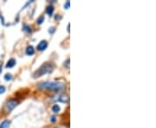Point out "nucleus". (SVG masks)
<instances>
[{
    "label": "nucleus",
    "mask_w": 156,
    "mask_h": 128,
    "mask_svg": "<svg viewBox=\"0 0 156 128\" xmlns=\"http://www.w3.org/2000/svg\"><path fill=\"white\" fill-rule=\"evenodd\" d=\"M37 87L41 89L53 90L56 92H61L65 89V84L58 81H42L37 84Z\"/></svg>",
    "instance_id": "nucleus-1"
},
{
    "label": "nucleus",
    "mask_w": 156,
    "mask_h": 128,
    "mask_svg": "<svg viewBox=\"0 0 156 128\" xmlns=\"http://www.w3.org/2000/svg\"><path fill=\"white\" fill-rule=\"evenodd\" d=\"M53 69H54V64H53L52 62H45V63H43L42 66L39 67L38 69H36V71L34 72L32 76H33L34 78L41 77V76L46 74L51 73Z\"/></svg>",
    "instance_id": "nucleus-2"
},
{
    "label": "nucleus",
    "mask_w": 156,
    "mask_h": 128,
    "mask_svg": "<svg viewBox=\"0 0 156 128\" xmlns=\"http://www.w3.org/2000/svg\"><path fill=\"white\" fill-rule=\"evenodd\" d=\"M19 103V101H18V100H14V99H12V100H8L5 104V111L7 113H11L12 110L14 109L18 105Z\"/></svg>",
    "instance_id": "nucleus-3"
},
{
    "label": "nucleus",
    "mask_w": 156,
    "mask_h": 128,
    "mask_svg": "<svg viewBox=\"0 0 156 128\" xmlns=\"http://www.w3.org/2000/svg\"><path fill=\"white\" fill-rule=\"evenodd\" d=\"M69 96L67 95H64V94H59L57 96H56L54 99V100H56V101H61V102H63V103H67L69 101Z\"/></svg>",
    "instance_id": "nucleus-4"
},
{
    "label": "nucleus",
    "mask_w": 156,
    "mask_h": 128,
    "mask_svg": "<svg viewBox=\"0 0 156 128\" xmlns=\"http://www.w3.org/2000/svg\"><path fill=\"white\" fill-rule=\"evenodd\" d=\"M48 47V43H47V41H41L40 43H38V45L36 46V49L38 50V51H42V50H44V49H46V48Z\"/></svg>",
    "instance_id": "nucleus-5"
},
{
    "label": "nucleus",
    "mask_w": 156,
    "mask_h": 128,
    "mask_svg": "<svg viewBox=\"0 0 156 128\" xmlns=\"http://www.w3.org/2000/svg\"><path fill=\"white\" fill-rule=\"evenodd\" d=\"M16 60L15 59H13V58H12V59H10L9 61H7V63H6L5 67H7V68H12V67H13L15 65H16Z\"/></svg>",
    "instance_id": "nucleus-6"
},
{
    "label": "nucleus",
    "mask_w": 156,
    "mask_h": 128,
    "mask_svg": "<svg viewBox=\"0 0 156 128\" xmlns=\"http://www.w3.org/2000/svg\"><path fill=\"white\" fill-rule=\"evenodd\" d=\"M25 53H26V55H34V53H35V49H34V48H33L32 46H28V47L26 48Z\"/></svg>",
    "instance_id": "nucleus-7"
},
{
    "label": "nucleus",
    "mask_w": 156,
    "mask_h": 128,
    "mask_svg": "<svg viewBox=\"0 0 156 128\" xmlns=\"http://www.w3.org/2000/svg\"><path fill=\"white\" fill-rule=\"evenodd\" d=\"M11 125V122L7 120H5L4 121H2V123L0 124V128H9Z\"/></svg>",
    "instance_id": "nucleus-8"
},
{
    "label": "nucleus",
    "mask_w": 156,
    "mask_h": 128,
    "mask_svg": "<svg viewBox=\"0 0 156 128\" xmlns=\"http://www.w3.org/2000/svg\"><path fill=\"white\" fill-rule=\"evenodd\" d=\"M53 12H54V7L52 5H49V6L46 8V13L48 14L49 16H52Z\"/></svg>",
    "instance_id": "nucleus-9"
},
{
    "label": "nucleus",
    "mask_w": 156,
    "mask_h": 128,
    "mask_svg": "<svg viewBox=\"0 0 156 128\" xmlns=\"http://www.w3.org/2000/svg\"><path fill=\"white\" fill-rule=\"evenodd\" d=\"M60 107H59V105H54L53 107H52V111L54 112L55 113H58V112H60Z\"/></svg>",
    "instance_id": "nucleus-10"
},
{
    "label": "nucleus",
    "mask_w": 156,
    "mask_h": 128,
    "mask_svg": "<svg viewBox=\"0 0 156 128\" xmlns=\"http://www.w3.org/2000/svg\"><path fill=\"white\" fill-rule=\"evenodd\" d=\"M5 80H11L12 79V74L10 73H7L6 74H5Z\"/></svg>",
    "instance_id": "nucleus-11"
},
{
    "label": "nucleus",
    "mask_w": 156,
    "mask_h": 128,
    "mask_svg": "<svg viewBox=\"0 0 156 128\" xmlns=\"http://www.w3.org/2000/svg\"><path fill=\"white\" fill-rule=\"evenodd\" d=\"M43 21H44V17H43V16H41V17L38 18L36 23H37V25H42V23H43Z\"/></svg>",
    "instance_id": "nucleus-12"
},
{
    "label": "nucleus",
    "mask_w": 156,
    "mask_h": 128,
    "mask_svg": "<svg viewBox=\"0 0 156 128\" xmlns=\"http://www.w3.org/2000/svg\"><path fill=\"white\" fill-rule=\"evenodd\" d=\"M6 88L5 86H2L0 85V94H4L5 92Z\"/></svg>",
    "instance_id": "nucleus-13"
},
{
    "label": "nucleus",
    "mask_w": 156,
    "mask_h": 128,
    "mask_svg": "<svg viewBox=\"0 0 156 128\" xmlns=\"http://www.w3.org/2000/svg\"><path fill=\"white\" fill-rule=\"evenodd\" d=\"M24 31H27V32H31V30H30V27L27 26V25H24Z\"/></svg>",
    "instance_id": "nucleus-14"
},
{
    "label": "nucleus",
    "mask_w": 156,
    "mask_h": 128,
    "mask_svg": "<svg viewBox=\"0 0 156 128\" xmlns=\"http://www.w3.org/2000/svg\"><path fill=\"white\" fill-rule=\"evenodd\" d=\"M70 1H67L66 3L64 4V8H65V9H69V8H70Z\"/></svg>",
    "instance_id": "nucleus-15"
},
{
    "label": "nucleus",
    "mask_w": 156,
    "mask_h": 128,
    "mask_svg": "<svg viewBox=\"0 0 156 128\" xmlns=\"http://www.w3.org/2000/svg\"><path fill=\"white\" fill-rule=\"evenodd\" d=\"M56 31V29H55V27H51V28H49V33H54V31Z\"/></svg>",
    "instance_id": "nucleus-16"
},
{
    "label": "nucleus",
    "mask_w": 156,
    "mask_h": 128,
    "mask_svg": "<svg viewBox=\"0 0 156 128\" xmlns=\"http://www.w3.org/2000/svg\"><path fill=\"white\" fill-rule=\"evenodd\" d=\"M0 19H1V23L3 24V25H5V19H4V18H3V16L0 14Z\"/></svg>",
    "instance_id": "nucleus-17"
},
{
    "label": "nucleus",
    "mask_w": 156,
    "mask_h": 128,
    "mask_svg": "<svg viewBox=\"0 0 156 128\" xmlns=\"http://www.w3.org/2000/svg\"><path fill=\"white\" fill-rule=\"evenodd\" d=\"M69 62H70V59H68L66 61H65V65H66L67 67H70V64H69Z\"/></svg>",
    "instance_id": "nucleus-18"
},
{
    "label": "nucleus",
    "mask_w": 156,
    "mask_h": 128,
    "mask_svg": "<svg viewBox=\"0 0 156 128\" xmlns=\"http://www.w3.org/2000/svg\"><path fill=\"white\" fill-rule=\"evenodd\" d=\"M2 67H3V65H2V61H0V73L2 72Z\"/></svg>",
    "instance_id": "nucleus-19"
},
{
    "label": "nucleus",
    "mask_w": 156,
    "mask_h": 128,
    "mask_svg": "<svg viewBox=\"0 0 156 128\" xmlns=\"http://www.w3.org/2000/svg\"><path fill=\"white\" fill-rule=\"evenodd\" d=\"M51 121H52V122L56 121V117H55V116H53V117H51Z\"/></svg>",
    "instance_id": "nucleus-20"
},
{
    "label": "nucleus",
    "mask_w": 156,
    "mask_h": 128,
    "mask_svg": "<svg viewBox=\"0 0 156 128\" xmlns=\"http://www.w3.org/2000/svg\"><path fill=\"white\" fill-rule=\"evenodd\" d=\"M68 31H70V25H68Z\"/></svg>",
    "instance_id": "nucleus-21"
}]
</instances>
